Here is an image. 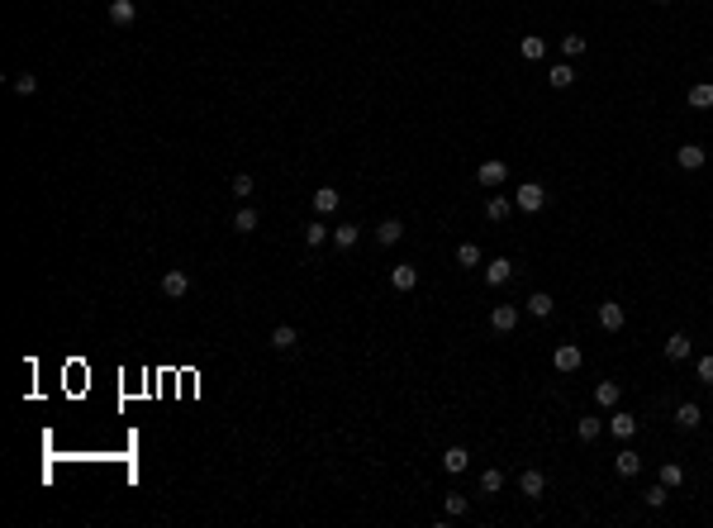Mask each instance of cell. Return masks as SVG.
Wrapping results in <instances>:
<instances>
[{
    "label": "cell",
    "mask_w": 713,
    "mask_h": 528,
    "mask_svg": "<svg viewBox=\"0 0 713 528\" xmlns=\"http://www.w3.org/2000/svg\"><path fill=\"white\" fill-rule=\"evenodd\" d=\"M514 205H519L523 214H538V209L547 205V191H542L538 181H523L519 191H514Z\"/></svg>",
    "instance_id": "6da1fadb"
},
{
    "label": "cell",
    "mask_w": 713,
    "mask_h": 528,
    "mask_svg": "<svg viewBox=\"0 0 713 528\" xmlns=\"http://www.w3.org/2000/svg\"><path fill=\"white\" fill-rule=\"evenodd\" d=\"M475 181H480L485 191H494V186H504V181H509V167L499 158H490V162H480V167H475Z\"/></svg>",
    "instance_id": "7a4b0ae2"
},
{
    "label": "cell",
    "mask_w": 713,
    "mask_h": 528,
    "mask_svg": "<svg viewBox=\"0 0 713 528\" xmlns=\"http://www.w3.org/2000/svg\"><path fill=\"white\" fill-rule=\"evenodd\" d=\"M580 362H585V352L575 348V343H561V348L552 352V367L556 371H580Z\"/></svg>",
    "instance_id": "3957f363"
},
{
    "label": "cell",
    "mask_w": 713,
    "mask_h": 528,
    "mask_svg": "<svg viewBox=\"0 0 713 528\" xmlns=\"http://www.w3.org/2000/svg\"><path fill=\"white\" fill-rule=\"evenodd\" d=\"M675 162H680L685 172H699V167L709 162V153H704L699 143H680V148H675Z\"/></svg>",
    "instance_id": "277c9868"
},
{
    "label": "cell",
    "mask_w": 713,
    "mask_h": 528,
    "mask_svg": "<svg viewBox=\"0 0 713 528\" xmlns=\"http://www.w3.org/2000/svg\"><path fill=\"white\" fill-rule=\"evenodd\" d=\"M162 295H167V300L190 295V276H186V272H167V276H162Z\"/></svg>",
    "instance_id": "5b68a950"
},
{
    "label": "cell",
    "mask_w": 713,
    "mask_h": 528,
    "mask_svg": "<svg viewBox=\"0 0 713 528\" xmlns=\"http://www.w3.org/2000/svg\"><path fill=\"white\" fill-rule=\"evenodd\" d=\"M618 400H623V385H618V381H599V385H595V405H599V409H618Z\"/></svg>",
    "instance_id": "8992f818"
},
{
    "label": "cell",
    "mask_w": 713,
    "mask_h": 528,
    "mask_svg": "<svg viewBox=\"0 0 713 528\" xmlns=\"http://www.w3.org/2000/svg\"><path fill=\"white\" fill-rule=\"evenodd\" d=\"M519 324V304H494V314H490V329L494 334H509Z\"/></svg>",
    "instance_id": "52a82bcc"
},
{
    "label": "cell",
    "mask_w": 713,
    "mask_h": 528,
    "mask_svg": "<svg viewBox=\"0 0 713 528\" xmlns=\"http://www.w3.org/2000/svg\"><path fill=\"white\" fill-rule=\"evenodd\" d=\"M271 348L276 352H295L300 348V334H295L290 324H276V329H271Z\"/></svg>",
    "instance_id": "ba28073f"
},
{
    "label": "cell",
    "mask_w": 713,
    "mask_h": 528,
    "mask_svg": "<svg viewBox=\"0 0 713 528\" xmlns=\"http://www.w3.org/2000/svg\"><path fill=\"white\" fill-rule=\"evenodd\" d=\"M133 19H138V5H133V0H110V24L128 29Z\"/></svg>",
    "instance_id": "9c48e42d"
},
{
    "label": "cell",
    "mask_w": 713,
    "mask_h": 528,
    "mask_svg": "<svg viewBox=\"0 0 713 528\" xmlns=\"http://www.w3.org/2000/svg\"><path fill=\"white\" fill-rule=\"evenodd\" d=\"M509 276H514V262H509V257H490V262H485V281H490V286H504Z\"/></svg>",
    "instance_id": "30bf717a"
},
{
    "label": "cell",
    "mask_w": 713,
    "mask_h": 528,
    "mask_svg": "<svg viewBox=\"0 0 713 528\" xmlns=\"http://www.w3.org/2000/svg\"><path fill=\"white\" fill-rule=\"evenodd\" d=\"M519 490H523V495H528V500H538L542 490H547V476H542V471H533V466H528V471H519Z\"/></svg>",
    "instance_id": "8fae6325"
},
{
    "label": "cell",
    "mask_w": 713,
    "mask_h": 528,
    "mask_svg": "<svg viewBox=\"0 0 713 528\" xmlns=\"http://www.w3.org/2000/svg\"><path fill=\"white\" fill-rule=\"evenodd\" d=\"M599 329L604 334H618V329H623V304H614V300L599 304Z\"/></svg>",
    "instance_id": "7c38bea8"
},
{
    "label": "cell",
    "mask_w": 713,
    "mask_h": 528,
    "mask_svg": "<svg viewBox=\"0 0 713 528\" xmlns=\"http://www.w3.org/2000/svg\"><path fill=\"white\" fill-rule=\"evenodd\" d=\"M357 238H362V224H338L333 229V248H343V253H352Z\"/></svg>",
    "instance_id": "4fadbf2b"
},
{
    "label": "cell",
    "mask_w": 713,
    "mask_h": 528,
    "mask_svg": "<svg viewBox=\"0 0 713 528\" xmlns=\"http://www.w3.org/2000/svg\"><path fill=\"white\" fill-rule=\"evenodd\" d=\"M661 352H665V362H685V357H690L695 348H690V338H685V334H670Z\"/></svg>",
    "instance_id": "5bb4252c"
},
{
    "label": "cell",
    "mask_w": 713,
    "mask_h": 528,
    "mask_svg": "<svg viewBox=\"0 0 713 528\" xmlns=\"http://www.w3.org/2000/svg\"><path fill=\"white\" fill-rule=\"evenodd\" d=\"M570 81H575V67H570V62H556V67H547V86H552V91H566Z\"/></svg>",
    "instance_id": "9a60e30c"
},
{
    "label": "cell",
    "mask_w": 713,
    "mask_h": 528,
    "mask_svg": "<svg viewBox=\"0 0 713 528\" xmlns=\"http://www.w3.org/2000/svg\"><path fill=\"white\" fill-rule=\"evenodd\" d=\"M443 466L452 471V476H457V471H466V466H471V452L461 448V443H452V448L443 452Z\"/></svg>",
    "instance_id": "2e32d148"
},
{
    "label": "cell",
    "mask_w": 713,
    "mask_h": 528,
    "mask_svg": "<svg viewBox=\"0 0 713 528\" xmlns=\"http://www.w3.org/2000/svg\"><path fill=\"white\" fill-rule=\"evenodd\" d=\"M390 286H395V290H414V286H419V267H409V262H399L395 272H390Z\"/></svg>",
    "instance_id": "e0dca14e"
},
{
    "label": "cell",
    "mask_w": 713,
    "mask_h": 528,
    "mask_svg": "<svg viewBox=\"0 0 713 528\" xmlns=\"http://www.w3.org/2000/svg\"><path fill=\"white\" fill-rule=\"evenodd\" d=\"M552 309H556V300L547 290H533V295H528V314H533V319H547Z\"/></svg>",
    "instance_id": "ac0fdd59"
},
{
    "label": "cell",
    "mask_w": 713,
    "mask_h": 528,
    "mask_svg": "<svg viewBox=\"0 0 713 528\" xmlns=\"http://www.w3.org/2000/svg\"><path fill=\"white\" fill-rule=\"evenodd\" d=\"M376 238L385 243V248H395V243L404 238V224H399V219H380V224H376Z\"/></svg>",
    "instance_id": "d6986e66"
},
{
    "label": "cell",
    "mask_w": 713,
    "mask_h": 528,
    "mask_svg": "<svg viewBox=\"0 0 713 528\" xmlns=\"http://www.w3.org/2000/svg\"><path fill=\"white\" fill-rule=\"evenodd\" d=\"M609 429H614L618 438H633V433H637V414H628V409H614V419H609Z\"/></svg>",
    "instance_id": "ffe728a7"
},
{
    "label": "cell",
    "mask_w": 713,
    "mask_h": 528,
    "mask_svg": "<svg viewBox=\"0 0 713 528\" xmlns=\"http://www.w3.org/2000/svg\"><path fill=\"white\" fill-rule=\"evenodd\" d=\"M614 466H618V476H637V471H642V457H637L633 448H623L614 457Z\"/></svg>",
    "instance_id": "44dd1931"
},
{
    "label": "cell",
    "mask_w": 713,
    "mask_h": 528,
    "mask_svg": "<svg viewBox=\"0 0 713 528\" xmlns=\"http://www.w3.org/2000/svg\"><path fill=\"white\" fill-rule=\"evenodd\" d=\"M699 419H704V414H699V405H695V400L675 405V424H680V429H699Z\"/></svg>",
    "instance_id": "7402d4cb"
},
{
    "label": "cell",
    "mask_w": 713,
    "mask_h": 528,
    "mask_svg": "<svg viewBox=\"0 0 713 528\" xmlns=\"http://www.w3.org/2000/svg\"><path fill=\"white\" fill-rule=\"evenodd\" d=\"M499 490H504V471L485 466V471H480V495H499Z\"/></svg>",
    "instance_id": "603a6c76"
},
{
    "label": "cell",
    "mask_w": 713,
    "mask_h": 528,
    "mask_svg": "<svg viewBox=\"0 0 713 528\" xmlns=\"http://www.w3.org/2000/svg\"><path fill=\"white\" fill-rule=\"evenodd\" d=\"M338 200H343V195L333 191V186H319V191H314V209H319V214H333Z\"/></svg>",
    "instance_id": "cb8c5ba5"
},
{
    "label": "cell",
    "mask_w": 713,
    "mask_h": 528,
    "mask_svg": "<svg viewBox=\"0 0 713 528\" xmlns=\"http://www.w3.org/2000/svg\"><path fill=\"white\" fill-rule=\"evenodd\" d=\"M485 219H490V224H504L509 219V200L504 195H490V200H485Z\"/></svg>",
    "instance_id": "d4e9b609"
},
{
    "label": "cell",
    "mask_w": 713,
    "mask_h": 528,
    "mask_svg": "<svg viewBox=\"0 0 713 528\" xmlns=\"http://www.w3.org/2000/svg\"><path fill=\"white\" fill-rule=\"evenodd\" d=\"M690 105H695V110H713V86H709V81L690 86Z\"/></svg>",
    "instance_id": "484cf974"
},
{
    "label": "cell",
    "mask_w": 713,
    "mask_h": 528,
    "mask_svg": "<svg viewBox=\"0 0 713 528\" xmlns=\"http://www.w3.org/2000/svg\"><path fill=\"white\" fill-rule=\"evenodd\" d=\"M228 191H233L238 200H253V195H257V186H253V176H248V172H238L233 181H228Z\"/></svg>",
    "instance_id": "4316f807"
},
{
    "label": "cell",
    "mask_w": 713,
    "mask_h": 528,
    "mask_svg": "<svg viewBox=\"0 0 713 528\" xmlns=\"http://www.w3.org/2000/svg\"><path fill=\"white\" fill-rule=\"evenodd\" d=\"M253 229H257V209L243 205V209L233 214V233H253Z\"/></svg>",
    "instance_id": "83f0119b"
},
{
    "label": "cell",
    "mask_w": 713,
    "mask_h": 528,
    "mask_svg": "<svg viewBox=\"0 0 713 528\" xmlns=\"http://www.w3.org/2000/svg\"><path fill=\"white\" fill-rule=\"evenodd\" d=\"M304 243H309V248H324V243H328V224H324V219L304 224Z\"/></svg>",
    "instance_id": "f1b7e54d"
},
{
    "label": "cell",
    "mask_w": 713,
    "mask_h": 528,
    "mask_svg": "<svg viewBox=\"0 0 713 528\" xmlns=\"http://www.w3.org/2000/svg\"><path fill=\"white\" fill-rule=\"evenodd\" d=\"M599 429H604V424H599V414H590V419H580V424H575L580 443H595V438H599Z\"/></svg>",
    "instance_id": "f546056e"
},
{
    "label": "cell",
    "mask_w": 713,
    "mask_h": 528,
    "mask_svg": "<svg viewBox=\"0 0 713 528\" xmlns=\"http://www.w3.org/2000/svg\"><path fill=\"white\" fill-rule=\"evenodd\" d=\"M661 480L670 485V490H680V485H685V466H680V462H665V466H661Z\"/></svg>",
    "instance_id": "4dcf8cb0"
},
{
    "label": "cell",
    "mask_w": 713,
    "mask_h": 528,
    "mask_svg": "<svg viewBox=\"0 0 713 528\" xmlns=\"http://www.w3.org/2000/svg\"><path fill=\"white\" fill-rule=\"evenodd\" d=\"M547 57V43L542 38H523V62H542Z\"/></svg>",
    "instance_id": "1f68e13d"
},
{
    "label": "cell",
    "mask_w": 713,
    "mask_h": 528,
    "mask_svg": "<svg viewBox=\"0 0 713 528\" xmlns=\"http://www.w3.org/2000/svg\"><path fill=\"white\" fill-rule=\"evenodd\" d=\"M457 267H480V248L475 243H461L457 248Z\"/></svg>",
    "instance_id": "d6a6232c"
},
{
    "label": "cell",
    "mask_w": 713,
    "mask_h": 528,
    "mask_svg": "<svg viewBox=\"0 0 713 528\" xmlns=\"http://www.w3.org/2000/svg\"><path fill=\"white\" fill-rule=\"evenodd\" d=\"M642 500H647L651 510H661L665 500H670V485H665V480H661V485H647V495H642Z\"/></svg>",
    "instance_id": "836d02e7"
},
{
    "label": "cell",
    "mask_w": 713,
    "mask_h": 528,
    "mask_svg": "<svg viewBox=\"0 0 713 528\" xmlns=\"http://www.w3.org/2000/svg\"><path fill=\"white\" fill-rule=\"evenodd\" d=\"M561 53H566V57H580V53H585V38H580V33H566V38H561Z\"/></svg>",
    "instance_id": "e575fe53"
},
{
    "label": "cell",
    "mask_w": 713,
    "mask_h": 528,
    "mask_svg": "<svg viewBox=\"0 0 713 528\" xmlns=\"http://www.w3.org/2000/svg\"><path fill=\"white\" fill-rule=\"evenodd\" d=\"M15 91H19V96H33V91H38V77H33V72H19V77H15Z\"/></svg>",
    "instance_id": "d590c367"
},
{
    "label": "cell",
    "mask_w": 713,
    "mask_h": 528,
    "mask_svg": "<svg viewBox=\"0 0 713 528\" xmlns=\"http://www.w3.org/2000/svg\"><path fill=\"white\" fill-rule=\"evenodd\" d=\"M461 514H466V495L452 490V495H447V514H443V519H461Z\"/></svg>",
    "instance_id": "8d00e7d4"
},
{
    "label": "cell",
    "mask_w": 713,
    "mask_h": 528,
    "mask_svg": "<svg viewBox=\"0 0 713 528\" xmlns=\"http://www.w3.org/2000/svg\"><path fill=\"white\" fill-rule=\"evenodd\" d=\"M695 371H699V381H704V385H713V352H709V357H699Z\"/></svg>",
    "instance_id": "74e56055"
},
{
    "label": "cell",
    "mask_w": 713,
    "mask_h": 528,
    "mask_svg": "<svg viewBox=\"0 0 713 528\" xmlns=\"http://www.w3.org/2000/svg\"><path fill=\"white\" fill-rule=\"evenodd\" d=\"M661 5H665V0H661Z\"/></svg>",
    "instance_id": "f35d334b"
}]
</instances>
